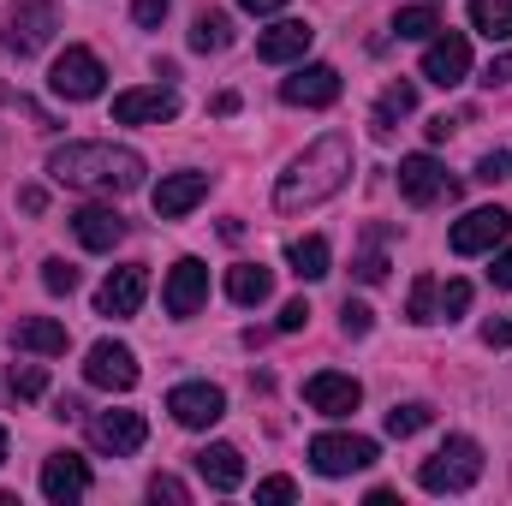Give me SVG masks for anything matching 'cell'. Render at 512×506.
I'll return each mask as SVG.
<instances>
[{"label":"cell","mask_w":512,"mask_h":506,"mask_svg":"<svg viewBox=\"0 0 512 506\" xmlns=\"http://www.w3.org/2000/svg\"><path fill=\"white\" fill-rule=\"evenodd\" d=\"M167 6H173V0H131V18H137L143 30H161V18H167Z\"/></svg>","instance_id":"obj_37"},{"label":"cell","mask_w":512,"mask_h":506,"mask_svg":"<svg viewBox=\"0 0 512 506\" xmlns=\"http://www.w3.org/2000/svg\"><path fill=\"white\" fill-rule=\"evenodd\" d=\"M340 328H346L352 340H364V334L376 328V310H370V304H358V298H346V310H340Z\"/></svg>","instance_id":"obj_33"},{"label":"cell","mask_w":512,"mask_h":506,"mask_svg":"<svg viewBox=\"0 0 512 506\" xmlns=\"http://www.w3.org/2000/svg\"><path fill=\"white\" fill-rule=\"evenodd\" d=\"M471 24L489 42H512V0H471Z\"/></svg>","instance_id":"obj_29"},{"label":"cell","mask_w":512,"mask_h":506,"mask_svg":"<svg viewBox=\"0 0 512 506\" xmlns=\"http://www.w3.org/2000/svg\"><path fill=\"white\" fill-rule=\"evenodd\" d=\"M239 6H245V12H256V18H268V12H280L286 0H239Z\"/></svg>","instance_id":"obj_47"},{"label":"cell","mask_w":512,"mask_h":506,"mask_svg":"<svg viewBox=\"0 0 512 506\" xmlns=\"http://www.w3.org/2000/svg\"><path fill=\"white\" fill-rule=\"evenodd\" d=\"M114 120L120 126H167V120H179V96L167 84H155V90H120L114 96Z\"/></svg>","instance_id":"obj_15"},{"label":"cell","mask_w":512,"mask_h":506,"mask_svg":"<svg viewBox=\"0 0 512 506\" xmlns=\"http://www.w3.org/2000/svg\"><path fill=\"white\" fill-rule=\"evenodd\" d=\"M191 48H197V54H221V48H233V18H227V12H197V24H191Z\"/></svg>","instance_id":"obj_26"},{"label":"cell","mask_w":512,"mask_h":506,"mask_svg":"<svg viewBox=\"0 0 512 506\" xmlns=\"http://www.w3.org/2000/svg\"><path fill=\"white\" fill-rule=\"evenodd\" d=\"M48 84H54V96H66V102H96L102 84H108V72H102V60H96L90 48H66V54L54 60V72H48Z\"/></svg>","instance_id":"obj_7"},{"label":"cell","mask_w":512,"mask_h":506,"mask_svg":"<svg viewBox=\"0 0 512 506\" xmlns=\"http://www.w3.org/2000/svg\"><path fill=\"white\" fill-rule=\"evenodd\" d=\"M483 84H489V90H501V84H512V54H495V60L483 66Z\"/></svg>","instance_id":"obj_39"},{"label":"cell","mask_w":512,"mask_h":506,"mask_svg":"<svg viewBox=\"0 0 512 506\" xmlns=\"http://www.w3.org/2000/svg\"><path fill=\"white\" fill-rule=\"evenodd\" d=\"M42 387H48L42 364H24V370H12V393H18V399H42Z\"/></svg>","instance_id":"obj_36"},{"label":"cell","mask_w":512,"mask_h":506,"mask_svg":"<svg viewBox=\"0 0 512 506\" xmlns=\"http://www.w3.org/2000/svg\"><path fill=\"white\" fill-rule=\"evenodd\" d=\"M203 197H209V173H191V167H185V173H167L149 203H155L161 221H179V215H191Z\"/></svg>","instance_id":"obj_20"},{"label":"cell","mask_w":512,"mask_h":506,"mask_svg":"<svg viewBox=\"0 0 512 506\" xmlns=\"http://www.w3.org/2000/svg\"><path fill=\"white\" fill-rule=\"evenodd\" d=\"M48 179L54 185H72V191H108V197H126L143 185V155L126 143H60L48 155Z\"/></svg>","instance_id":"obj_2"},{"label":"cell","mask_w":512,"mask_h":506,"mask_svg":"<svg viewBox=\"0 0 512 506\" xmlns=\"http://www.w3.org/2000/svg\"><path fill=\"white\" fill-rule=\"evenodd\" d=\"M465 72H471V42H465V30H435V36L423 42V78L441 84V90H453V84H465Z\"/></svg>","instance_id":"obj_9"},{"label":"cell","mask_w":512,"mask_h":506,"mask_svg":"<svg viewBox=\"0 0 512 506\" xmlns=\"http://www.w3.org/2000/svg\"><path fill=\"white\" fill-rule=\"evenodd\" d=\"M346 179H352V137L328 131V137H316V143H310L286 173H280V185H274V209H280V215L316 209V203L340 197V191H346Z\"/></svg>","instance_id":"obj_1"},{"label":"cell","mask_w":512,"mask_h":506,"mask_svg":"<svg viewBox=\"0 0 512 506\" xmlns=\"http://www.w3.org/2000/svg\"><path fill=\"white\" fill-rule=\"evenodd\" d=\"M286 262H292L298 280H322V274L334 268V251H328V239L310 233V239H292V245H286Z\"/></svg>","instance_id":"obj_25"},{"label":"cell","mask_w":512,"mask_h":506,"mask_svg":"<svg viewBox=\"0 0 512 506\" xmlns=\"http://www.w3.org/2000/svg\"><path fill=\"white\" fill-rule=\"evenodd\" d=\"M477 477H483V447H477L471 435H447V441L417 465V483H423L429 495H465Z\"/></svg>","instance_id":"obj_3"},{"label":"cell","mask_w":512,"mask_h":506,"mask_svg":"<svg viewBox=\"0 0 512 506\" xmlns=\"http://www.w3.org/2000/svg\"><path fill=\"white\" fill-rule=\"evenodd\" d=\"M84 381L102 387V393H131V387H137V358H131V346L96 340V346L84 352Z\"/></svg>","instance_id":"obj_10"},{"label":"cell","mask_w":512,"mask_h":506,"mask_svg":"<svg viewBox=\"0 0 512 506\" xmlns=\"http://www.w3.org/2000/svg\"><path fill=\"white\" fill-rule=\"evenodd\" d=\"M489 280H495L501 292H512V251H495V268H489Z\"/></svg>","instance_id":"obj_44"},{"label":"cell","mask_w":512,"mask_h":506,"mask_svg":"<svg viewBox=\"0 0 512 506\" xmlns=\"http://www.w3.org/2000/svg\"><path fill=\"white\" fill-rule=\"evenodd\" d=\"M203 298H209V262L179 256V262L167 268V286H161L167 316H197V310H203Z\"/></svg>","instance_id":"obj_12"},{"label":"cell","mask_w":512,"mask_h":506,"mask_svg":"<svg viewBox=\"0 0 512 506\" xmlns=\"http://www.w3.org/2000/svg\"><path fill=\"white\" fill-rule=\"evenodd\" d=\"M256 501H262V506L298 501V483H292V477H262V483H256Z\"/></svg>","instance_id":"obj_34"},{"label":"cell","mask_w":512,"mask_h":506,"mask_svg":"<svg viewBox=\"0 0 512 506\" xmlns=\"http://www.w3.org/2000/svg\"><path fill=\"white\" fill-rule=\"evenodd\" d=\"M423 131H429V143H447V137H453V120L441 114V120H429V126H423Z\"/></svg>","instance_id":"obj_45"},{"label":"cell","mask_w":512,"mask_h":506,"mask_svg":"<svg viewBox=\"0 0 512 506\" xmlns=\"http://www.w3.org/2000/svg\"><path fill=\"white\" fill-rule=\"evenodd\" d=\"M42 495L54 506H72V501H84L90 495V459L84 453H48L42 459Z\"/></svg>","instance_id":"obj_13"},{"label":"cell","mask_w":512,"mask_h":506,"mask_svg":"<svg viewBox=\"0 0 512 506\" xmlns=\"http://www.w3.org/2000/svg\"><path fill=\"white\" fill-rule=\"evenodd\" d=\"M310 42H316V30H310L304 18H280L274 30L256 36V60H268V66H292V60L310 54Z\"/></svg>","instance_id":"obj_19"},{"label":"cell","mask_w":512,"mask_h":506,"mask_svg":"<svg viewBox=\"0 0 512 506\" xmlns=\"http://www.w3.org/2000/svg\"><path fill=\"white\" fill-rule=\"evenodd\" d=\"M304 399H310V411H322V417H352L358 399H364V387L352 376H340V370H316V376L304 381Z\"/></svg>","instance_id":"obj_17"},{"label":"cell","mask_w":512,"mask_h":506,"mask_svg":"<svg viewBox=\"0 0 512 506\" xmlns=\"http://www.w3.org/2000/svg\"><path fill=\"white\" fill-rule=\"evenodd\" d=\"M417 108V90L399 78V84H387L382 90V102H376V137H393V120H405Z\"/></svg>","instance_id":"obj_27"},{"label":"cell","mask_w":512,"mask_h":506,"mask_svg":"<svg viewBox=\"0 0 512 506\" xmlns=\"http://www.w3.org/2000/svg\"><path fill=\"white\" fill-rule=\"evenodd\" d=\"M143 292H149V274L131 262V268H114L108 280H102V292H96V310L102 316H114V322H126L143 310Z\"/></svg>","instance_id":"obj_18"},{"label":"cell","mask_w":512,"mask_h":506,"mask_svg":"<svg viewBox=\"0 0 512 506\" xmlns=\"http://www.w3.org/2000/svg\"><path fill=\"white\" fill-rule=\"evenodd\" d=\"M143 435H149L143 411H96V417H90V447H96V453L126 459V453L143 447Z\"/></svg>","instance_id":"obj_14"},{"label":"cell","mask_w":512,"mask_h":506,"mask_svg":"<svg viewBox=\"0 0 512 506\" xmlns=\"http://www.w3.org/2000/svg\"><path fill=\"white\" fill-rule=\"evenodd\" d=\"M12 346L18 352H36V358H66V328L54 322V316H24L18 328H12Z\"/></svg>","instance_id":"obj_23"},{"label":"cell","mask_w":512,"mask_h":506,"mask_svg":"<svg viewBox=\"0 0 512 506\" xmlns=\"http://www.w3.org/2000/svg\"><path fill=\"white\" fill-rule=\"evenodd\" d=\"M227 298L245 304V310L268 304V298H274V274H268L262 262H239V268H227Z\"/></svg>","instance_id":"obj_24"},{"label":"cell","mask_w":512,"mask_h":506,"mask_svg":"<svg viewBox=\"0 0 512 506\" xmlns=\"http://www.w3.org/2000/svg\"><path fill=\"white\" fill-rule=\"evenodd\" d=\"M42 286H48V292H78V268H72L66 256H48V262H42Z\"/></svg>","instance_id":"obj_32"},{"label":"cell","mask_w":512,"mask_h":506,"mask_svg":"<svg viewBox=\"0 0 512 506\" xmlns=\"http://www.w3.org/2000/svg\"><path fill=\"white\" fill-rule=\"evenodd\" d=\"M149 495H155V501H185V483H179V477H155Z\"/></svg>","instance_id":"obj_43"},{"label":"cell","mask_w":512,"mask_h":506,"mask_svg":"<svg viewBox=\"0 0 512 506\" xmlns=\"http://www.w3.org/2000/svg\"><path fill=\"white\" fill-rule=\"evenodd\" d=\"M399 197L417 203V209H429V203L453 197V185H447V173H441L435 155H405V161H399Z\"/></svg>","instance_id":"obj_16"},{"label":"cell","mask_w":512,"mask_h":506,"mask_svg":"<svg viewBox=\"0 0 512 506\" xmlns=\"http://www.w3.org/2000/svg\"><path fill=\"white\" fill-rule=\"evenodd\" d=\"M405 322H417V328L441 322V286H435V274H417V286L405 298Z\"/></svg>","instance_id":"obj_28"},{"label":"cell","mask_w":512,"mask_h":506,"mask_svg":"<svg viewBox=\"0 0 512 506\" xmlns=\"http://www.w3.org/2000/svg\"><path fill=\"white\" fill-rule=\"evenodd\" d=\"M54 30H60V6L54 0H18L12 12H6V48L24 60V54H42L48 42H54Z\"/></svg>","instance_id":"obj_4"},{"label":"cell","mask_w":512,"mask_h":506,"mask_svg":"<svg viewBox=\"0 0 512 506\" xmlns=\"http://www.w3.org/2000/svg\"><path fill=\"white\" fill-rule=\"evenodd\" d=\"M471 310V280H447V292H441V316L453 322V316H465Z\"/></svg>","instance_id":"obj_35"},{"label":"cell","mask_w":512,"mask_h":506,"mask_svg":"<svg viewBox=\"0 0 512 506\" xmlns=\"http://www.w3.org/2000/svg\"><path fill=\"white\" fill-rule=\"evenodd\" d=\"M304 322H310V304H304V298H292V304L280 310V334H298Z\"/></svg>","instance_id":"obj_40"},{"label":"cell","mask_w":512,"mask_h":506,"mask_svg":"<svg viewBox=\"0 0 512 506\" xmlns=\"http://www.w3.org/2000/svg\"><path fill=\"white\" fill-rule=\"evenodd\" d=\"M507 173H512L507 155H483V161H477V179H483V185H495V179H507Z\"/></svg>","instance_id":"obj_41"},{"label":"cell","mask_w":512,"mask_h":506,"mask_svg":"<svg viewBox=\"0 0 512 506\" xmlns=\"http://www.w3.org/2000/svg\"><path fill=\"white\" fill-rule=\"evenodd\" d=\"M191 465H197V477H203L209 489H221V495H233V489L245 483V453L227 447V441H209L203 453H191Z\"/></svg>","instance_id":"obj_21"},{"label":"cell","mask_w":512,"mask_h":506,"mask_svg":"<svg viewBox=\"0 0 512 506\" xmlns=\"http://www.w3.org/2000/svg\"><path fill=\"white\" fill-rule=\"evenodd\" d=\"M167 411H173L179 429H215V423L227 417V393H221L215 381H179V387L167 393Z\"/></svg>","instance_id":"obj_8"},{"label":"cell","mask_w":512,"mask_h":506,"mask_svg":"<svg viewBox=\"0 0 512 506\" xmlns=\"http://www.w3.org/2000/svg\"><path fill=\"white\" fill-rule=\"evenodd\" d=\"M72 233H78V245H84V251H114V245L126 239V215H120V209L90 203V209H78V215H72Z\"/></svg>","instance_id":"obj_22"},{"label":"cell","mask_w":512,"mask_h":506,"mask_svg":"<svg viewBox=\"0 0 512 506\" xmlns=\"http://www.w3.org/2000/svg\"><path fill=\"white\" fill-rule=\"evenodd\" d=\"M435 30H441L435 6H399V18H393V36H399V42H429Z\"/></svg>","instance_id":"obj_30"},{"label":"cell","mask_w":512,"mask_h":506,"mask_svg":"<svg viewBox=\"0 0 512 506\" xmlns=\"http://www.w3.org/2000/svg\"><path fill=\"white\" fill-rule=\"evenodd\" d=\"M352 274H358L364 286H382V280H387V256H382V251H364V256H358V268H352Z\"/></svg>","instance_id":"obj_38"},{"label":"cell","mask_w":512,"mask_h":506,"mask_svg":"<svg viewBox=\"0 0 512 506\" xmlns=\"http://www.w3.org/2000/svg\"><path fill=\"white\" fill-rule=\"evenodd\" d=\"M429 423H435V405H423V399L387 411V435H393V441H405V435H417V429H429Z\"/></svg>","instance_id":"obj_31"},{"label":"cell","mask_w":512,"mask_h":506,"mask_svg":"<svg viewBox=\"0 0 512 506\" xmlns=\"http://www.w3.org/2000/svg\"><path fill=\"white\" fill-rule=\"evenodd\" d=\"M483 346H512V322L507 316H489V322H483Z\"/></svg>","instance_id":"obj_42"},{"label":"cell","mask_w":512,"mask_h":506,"mask_svg":"<svg viewBox=\"0 0 512 506\" xmlns=\"http://www.w3.org/2000/svg\"><path fill=\"white\" fill-rule=\"evenodd\" d=\"M280 102L286 108H334L340 102V72L322 66V60H310L292 78H280Z\"/></svg>","instance_id":"obj_11"},{"label":"cell","mask_w":512,"mask_h":506,"mask_svg":"<svg viewBox=\"0 0 512 506\" xmlns=\"http://www.w3.org/2000/svg\"><path fill=\"white\" fill-rule=\"evenodd\" d=\"M0 465H6V429H0Z\"/></svg>","instance_id":"obj_48"},{"label":"cell","mask_w":512,"mask_h":506,"mask_svg":"<svg viewBox=\"0 0 512 506\" xmlns=\"http://www.w3.org/2000/svg\"><path fill=\"white\" fill-rule=\"evenodd\" d=\"M507 233H512V215L501 203H489V209H471L465 221H453L447 245H453V256H489L507 245Z\"/></svg>","instance_id":"obj_6"},{"label":"cell","mask_w":512,"mask_h":506,"mask_svg":"<svg viewBox=\"0 0 512 506\" xmlns=\"http://www.w3.org/2000/svg\"><path fill=\"white\" fill-rule=\"evenodd\" d=\"M18 203H24V215H42V203H48V197H42V191L30 185V191H18Z\"/></svg>","instance_id":"obj_46"},{"label":"cell","mask_w":512,"mask_h":506,"mask_svg":"<svg viewBox=\"0 0 512 506\" xmlns=\"http://www.w3.org/2000/svg\"><path fill=\"white\" fill-rule=\"evenodd\" d=\"M310 465H316V477L370 471V465H376V441H370V435H340V429H328V435L310 441Z\"/></svg>","instance_id":"obj_5"}]
</instances>
